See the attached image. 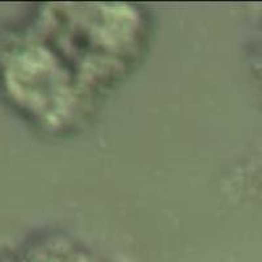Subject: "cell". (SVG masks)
<instances>
[{"mask_svg":"<svg viewBox=\"0 0 262 262\" xmlns=\"http://www.w3.org/2000/svg\"><path fill=\"white\" fill-rule=\"evenodd\" d=\"M55 262H60V261H55Z\"/></svg>","mask_w":262,"mask_h":262,"instance_id":"2","label":"cell"},{"mask_svg":"<svg viewBox=\"0 0 262 262\" xmlns=\"http://www.w3.org/2000/svg\"><path fill=\"white\" fill-rule=\"evenodd\" d=\"M50 11L43 34L15 53L6 79L15 101L33 118L67 131L134 69L148 27L138 7L64 4Z\"/></svg>","mask_w":262,"mask_h":262,"instance_id":"1","label":"cell"}]
</instances>
